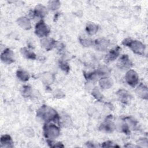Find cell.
<instances>
[{
	"label": "cell",
	"mask_w": 148,
	"mask_h": 148,
	"mask_svg": "<svg viewBox=\"0 0 148 148\" xmlns=\"http://www.w3.org/2000/svg\"><path fill=\"white\" fill-rule=\"evenodd\" d=\"M32 92L31 87L29 86H24L23 87L22 90V94L24 97H29Z\"/></svg>",
	"instance_id": "484cf974"
},
{
	"label": "cell",
	"mask_w": 148,
	"mask_h": 148,
	"mask_svg": "<svg viewBox=\"0 0 148 148\" xmlns=\"http://www.w3.org/2000/svg\"><path fill=\"white\" fill-rule=\"evenodd\" d=\"M16 76L17 78L22 82H27L29 79V75L25 71L18 69L16 72Z\"/></svg>",
	"instance_id": "44dd1931"
},
{
	"label": "cell",
	"mask_w": 148,
	"mask_h": 148,
	"mask_svg": "<svg viewBox=\"0 0 148 148\" xmlns=\"http://www.w3.org/2000/svg\"><path fill=\"white\" fill-rule=\"evenodd\" d=\"M62 121V124L64 126H66V125H69L70 124V122H71V119L68 116H64L61 120Z\"/></svg>",
	"instance_id": "f546056e"
},
{
	"label": "cell",
	"mask_w": 148,
	"mask_h": 148,
	"mask_svg": "<svg viewBox=\"0 0 148 148\" xmlns=\"http://www.w3.org/2000/svg\"><path fill=\"white\" fill-rule=\"evenodd\" d=\"M41 80L46 85L51 84L54 81V76L51 73L45 72L42 75Z\"/></svg>",
	"instance_id": "ac0fdd59"
},
{
	"label": "cell",
	"mask_w": 148,
	"mask_h": 148,
	"mask_svg": "<svg viewBox=\"0 0 148 148\" xmlns=\"http://www.w3.org/2000/svg\"><path fill=\"white\" fill-rule=\"evenodd\" d=\"M47 13V11L46 8L44 6L40 4L36 5L34 9V14L36 17H38L40 18H43L46 16Z\"/></svg>",
	"instance_id": "e0dca14e"
},
{
	"label": "cell",
	"mask_w": 148,
	"mask_h": 148,
	"mask_svg": "<svg viewBox=\"0 0 148 148\" xmlns=\"http://www.w3.org/2000/svg\"><path fill=\"white\" fill-rule=\"evenodd\" d=\"M60 4L59 1H50L48 2V9L51 10H57L60 7Z\"/></svg>",
	"instance_id": "603a6c76"
},
{
	"label": "cell",
	"mask_w": 148,
	"mask_h": 148,
	"mask_svg": "<svg viewBox=\"0 0 148 148\" xmlns=\"http://www.w3.org/2000/svg\"><path fill=\"white\" fill-rule=\"evenodd\" d=\"M92 95L98 101H102L103 99V96L97 87H94L92 90Z\"/></svg>",
	"instance_id": "7402d4cb"
},
{
	"label": "cell",
	"mask_w": 148,
	"mask_h": 148,
	"mask_svg": "<svg viewBox=\"0 0 148 148\" xmlns=\"http://www.w3.org/2000/svg\"><path fill=\"white\" fill-rule=\"evenodd\" d=\"M117 66L119 69L127 70L130 69L132 66V62L127 54L122 55L117 62Z\"/></svg>",
	"instance_id": "8992f818"
},
{
	"label": "cell",
	"mask_w": 148,
	"mask_h": 148,
	"mask_svg": "<svg viewBox=\"0 0 148 148\" xmlns=\"http://www.w3.org/2000/svg\"><path fill=\"white\" fill-rule=\"evenodd\" d=\"M1 60L6 64H10L14 61V53L9 48L5 49L1 54Z\"/></svg>",
	"instance_id": "ba28073f"
},
{
	"label": "cell",
	"mask_w": 148,
	"mask_h": 148,
	"mask_svg": "<svg viewBox=\"0 0 148 148\" xmlns=\"http://www.w3.org/2000/svg\"><path fill=\"white\" fill-rule=\"evenodd\" d=\"M65 96V94L60 90H57L54 92V97L56 98H62Z\"/></svg>",
	"instance_id": "4dcf8cb0"
},
{
	"label": "cell",
	"mask_w": 148,
	"mask_h": 148,
	"mask_svg": "<svg viewBox=\"0 0 148 148\" xmlns=\"http://www.w3.org/2000/svg\"><path fill=\"white\" fill-rule=\"evenodd\" d=\"M137 144L139 145V147H146L148 146V142L146 138H140L137 141Z\"/></svg>",
	"instance_id": "83f0119b"
},
{
	"label": "cell",
	"mask_w": 148,
	"mask_h": 148,
	"mask_svg": "<svg viewBox=\"0 0 148 148\" xmlns=\"http://www.w3.org/2000/svg\"><path fill=\"white\" fill-rule=\"evenodd\" d=\"M94 45L98 50L104 51L109 47L110 42L105 38H99L94 41Z\"/></svg>",
	"instance_id": "30bf717a"
},
{
	"label": "cell",
	"mask_w": 148,
	"mask_h": 148,
	"mask_svg": "<svg viewBox=\"0 0 148 148\" xmlns=\"http://www.w3.org/2000/svg\"><path fill=\"white\" fill-rule=\"evenodd\" d=\"M17 24L23 29L28 30L31 28L30 20L26 17H20L17 20Z\"/></svg>",
	"instance_id": "9a60e30c"
},
{
	"label": "cell",
	"mask_w": 148,
	"mask_h": 148,
	"mask_svg": "<svg viewBox=\"0 0 148 148\" xmlns=\"http://www.w3.org/2000/svg\"><path fill=\"white\" fill-rule=\"evenodd\" d=\"M125 82L128 85L135 87L139 82V76L138 73L132 69H129L125 76Z\"/></svg>",
	"instance_id": "5b68a950"
},
{
	"label": "cell",
	"mask_w": 148,
	"mask_h": 148,
	"mask_svg": "<svg viewBox=\"0 0 148 148\" xmlns=\"http://www.w3.org/2000/svg\"><path fill=\"white\" fill-rule=\"evenodd\" d=\"M119 101L125 104H127L131 99V96L125 90H119L116 92Z\"/></svg>",
	"instance_id": "8fae6325"
},
{
	"label": "cell",
	"mask_w": 148,
	"mask_h": 148,
	"mask_svg": "<svg viewBox=\"0 0 148 148\" xmlns=\"http://www.w3.org/2000/svg\"><path fill=\"white\" fill-rule=\"evenodd\" d=\"M60 134V128L53 123H47L43 126V135L47 139L57 138Z\"/></svg>",
	"instance_id": "3957f363"
},
{
	"label": "cell",
	"mask_w": 148,
	"mask_h": 148,
	"mask_svg": "<svg viewBox=\"0 0 148 148\" xmlns=\"http://www.w3.org/2000/svg\"><path fill=\"white\" fill-rule=\"evenodd\" d=\"M41 46L46 50H50L56 45V41L51 38L44 37L40 40Z\"/></svg>",
	"instance_id": "7c38bea8"
},
{
	"label": "cell",
	"mask_w": 148,
	"mask_h": 148,
	"mask_svg": "<svg viewBox=\"0 0 148 148\" xmlns=\"http://www.w3.org/2000/svg\"><path fill=\"white\" fill-rule=\"evenodd\" d=\"M122 44L129 47L134 53L142 55L145 50V46L140 41L132 39L131 38H125L122 42Z\"/></svg>",
	"instance_id": "7a4b0ae2"
},
{
	"label": "cell",
	"mask_w": 148,
	"mask_h": 148,
	"mask_svg": "<svg viewBox=\"0 0 148 148\" xmlns=\"http://www.w3.org/2000/svg\"><path fill=\"white\" fill-rule=\"evenodd\" d=\"M80 43L85 47H88L93 44V41L89 38H79Z\"/></svg>",
	"instance_id": "d4e9b609"
},
{
	"label": "cell",
	"mask_w": 148,
	"mask_h": 148,
	"mask_svg": "<svg viewBox=\"0 0 148 148\" xmlns=\"http://www.w3.org/2000/svg\"><path fill=\"white\" fill-rule=\"evenodd\" d=\"M99 84L102 89H109L113 86V81L110 77L105 76L100 79Z\"/></svg>",
	"instance_id": "2e32d148"
},
{
	"label": "cell",
	"mask_w": 148,
	"mask_h": 148,
	"mask_svg": "<svg viewBox=\"0 0 148 148\" xmlns=\"http://www.w3.org/2000/svg\"><path fill=\"white\" fill-rule=\"evenodd\" d=\"M101 146L103 147H119V146L114 145V143H113L112 141H110V140H108L106 142H103Z\"/></svg>",
	"instance_id": "f1b7e54d"
},
{
	"label": "cell",
	"mask_w": 148,
	"mask_h": 148,
	"mask_svg": "<svg viewBox=\"0 0 148 148\" xmlns=\"http://www.w3.org/2000/svg\"><path fill=\"white\" fill-rule=\"evenodd\" d=\"M136 94L140 98L145 99H147L148 98V89L147 87L143 84H140L136 87L135 90Z\"/></svg>",
	"instance_id": "4fadbf2b"
},
{
	"label": "cell",
	"mask_w": 148,
	"mask_h": 148,
	"mask_svg": "<svg viewBox=\"0 0 148 148\" xmlns=\"http://www.w3.org/2000/svg\"><path fill=\"white\" fill-rule=\"evenodd\" d=\"M35 33L40 38L46 37L50 33V29L45 22L43 20H41L36 24Z\"/></svg>",
	"instance_id": "277c9868"
},
{
	"label": "cell",
	"mask_w": 148,
	"mask_h": 148,
	"mask_svg": "<svg viewBox=\"0 0 148 148\" xmlns=\"http://www.w3.org/2000/svg\"><path fill=\"white\" fill-rule=\"evenodd\" d=\"M98 29V26L93 23H87L86 26V30L88 34L93 35L95 34Z\"/></svg>",
	"instance_id": "ffe728a7"
},
{
	"label": "cell",
	"mask_w": 148,
	"mask_h": 148,
	"mask_svg": "<svg viewBox=\"0 0 148 148\" xmlns=\"http://www.w3.org/2000/svg\"><path fill=\"white\" fill-rule=\"evenodd\" d=\"M21 54L22 56L27 59L29 60H35L36 58V55L29 49L26 47H23L20 50Z\"/></svg>",
	"instance_id": "d6986e66"
},
{
	"label": "cell",
	"mask_w": 148,
	"mask_h": 148,
	"mask_svg": "<svg viewBox=\"0 0 148 148\" xmlns=\"http://www.w3.org/2000/svg\"><path fill=\"white\" fill-rule=\"evenodd\" d=\"M121 48L117 46L115 48L110 50L109 52L105 57V61L106 62H110L114 61L119 56Z\"/></svg>",
	"instance_id": "9c48e42d"
},
{
	"label": "cell",
	"mask_w": 148,
	"mask_h": 148,
	"mask_svg": "<svg viewBox=\"0 0 148 148\" xmlns=\"http://www.w3.org/2000/svg\"><path fill=\"white\" fill-rule=\"evenodd\" d=\"M112 115L108 116L106 118V120H105V121L100 125L99 127V130L103 131L105 132H108V133L112 132L115 129V125L114 123L112 122Z\"/></svg>",
	"instance_id": "52a82bcc"
},
{
	"label": "cell",
	"mask_w": 148,
	"mask_h": 148,
	"mask_svg": "<svg viewBox=\"0 0 148 148\" xmlns=\"http://www.w3.org/2000/svg\"><path fill=\"white\" fill-rule=\"evenodd\" d=\"M36 116L46 123L51 121L56 122L60 120V117L56 110L47 105H42L37 110Z\"/></svg>",
	"instance_id": "6da1fadb"
},
{
	"label": "cell",
	"mask_w": 148,
	"mask_h": 148,
	"mask_svg": "<svg viewBox=\"0 0 148 148\" xmlns=\"http://www.w3.org/2000/svg\"><path fill=\"white\" fill-rule=\"evenodd\" d=\"M47 142L49 146L52 147H64V146L61 143H60V142L54 143L51 140V139H47Z\"/></svg>",
	"instance_id": "4316f807"
},
{
	"label": "cell",
	"mask_w": 148,
	"mask_h": 148,
	"mask_svg": "<svg viewBox=\"0 0 148 148\" xmlns=\"http://www.w3.org/2000/svg\"><path fill=\"white\" fill-rule=\"evenodd\" d=\"M59 66H60V68L61 69V70H62L65 72H66V73L69 72L70 68H69L68 64L66 61L62 60H60L59 61Z\"/></svg>",
	"instance_id": "cb8c5ba5"
},
{
	"label": "cell",
	"mask_w": 148,
	"mask_h": 148,
	"mask_svg": "<svg viewBox=\"0 0 148 148\" xmlns=\"http://www.w3.org/2000/svg\"><path fill=\"white\" fill-rule=\"evenodd\" d=\"M1 147L4 148H9L13 147V142L9 135H3L1 136L0 139Z\"/></svg>",
	"instance_id": "5bb4252c"
}]
</instances>
